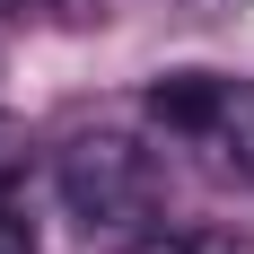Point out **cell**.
Listing matches in <instances>:
<instances>
[{"label": "cell", "mask_w": 254, "mask_h": 254, "mask_svg": "<svg viewBox=\"0 0 254 254\" xmlns=\"http://www.w3.org/2000/svg\"><path fill=\"white\" fill-rule=\"evenodd\" d=\"M219 105H228V79H202V70H167L149 88V114L167 131H202L210 140V123H219Z\"/></svg>", "instance_id": "2"}, {"label": "cell", "mask_w": 254, "mask_h": 254, "mask_svg": "<svg viewBox=\"0 0 254 254\" xmlns=\"http://www.w3.org/2000/svg\"><path fill=\"white\" fill-rule=\"evenodd\" d=\"M62 202L88 228H131L158 202V167H149V149L131 131H79L62 149Z\"/></svg>", "instance_id": "1"}, {"label": "cell", "mask_w": 254, "mask_h": 254, "mask_svg": "<svg viewBox=\"0 0 254 254\" xmlns=\"http://www.w3.org/2000/svg\"><path fill=\"white\" fill-rule=\"evenodd\" d=\"M0 254H35V219H26L9 193H0Z\"/></svg>", "instance_id": "4"}, {"label": "cell", "mask_w": 254, "mask_h": 254, "mask_svg": "<svg viewBox=\"0 0 254 254\" xmlns=\"http://www.w3.org/2000/svg\"><path fill=\"white\" fill-rule=\"evenodd\" d=\"M18 158H26V131L9 123V114H0V193H9V184H18Z\"/></svg>", "instance_id": "5"}, {"label": "cell", "mask_w": 254, "mask_h": 254, "mask_svg": "<svg viewBox=\"0 0 254 254\" xmlns=\"http://www.w3.org/2000/svg\"><path fill=\"white\" fill-rule=\"evenodd\" d=\"M210 140H219V158H228L237 176H254V88H228V105H219Z\"/></svg>", "instance_id": "3"}, {"label": "cell", "mask_w": 254, "mask_h": 254, "mask_svg": "<svg viewBox=\"0 0 254 254\" xmlns=\"http://www.w3.org/2000/svg\"><path fill=\"white\" fill-rule=\"evenodd\" d=\"M193 18H228V9H246V0H184Z\"/></svg>", "instance_id": "6"}, {"label": "cell", "mask_w": 254, "mask_h": 254, "mask_svg": "<svg viewBox=\"0 0 254 254\" xmlns=\"http://www.w3.org/2000/svg\"><path fill=\"white\" fill-rule=\"evenodd\" d=\"M9 26H18V9H9V0H0V44H9Z\"/></svg>", "instance_id": "7"}]
</instances>
